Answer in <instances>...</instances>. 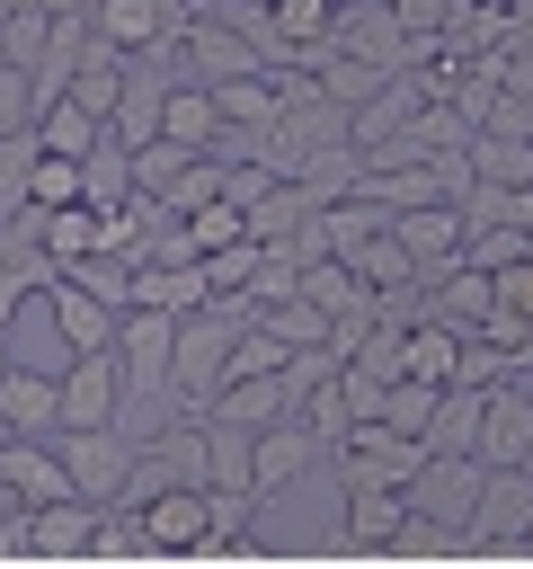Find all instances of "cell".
Wrapping results in <instances>:
<instances>
[{
    "label": "cell",
    "mask_w": 533,
    "mask_h": 569,
    "mask_svg": "<svg viewBox=\"0 0 533 569\" xmlns=\"http://www.w3.org/2000/svg\"><path fill=\"white\" fill-rule=\"evenodd\" d=\"M80 169H89V204H124V196H142V187H133V142H124V133H107Z\"/></svg>",
    "instance_id": "e0dca14e"
},
{
    "label": "cell",
    "mask_w": 533,
    "mask_h": 569,
    "mask_svg": "<svg viewBox=\"0 0 533 569\" xmlns=\"http://www.w3.org/2000/svg\"><path fill=\"white\" fill-rule=\"evenodd\" d=\"M435 400H444V382H418V373H400V382H391V409H382V418H391L400 436H426V427H435Z\"/></svg>",
    "instance_id": "d6986e66"
},
{
    "label": "cell",
    "mask_w": 533,
    "mask_h": 569,
    "mask_svg": "<svg viewBox=\"0 0 533 569\" xmlns=\"http://www.w3.org/2000/svg\"><path fill=\"white\" fill-rule=\"evenodd\" d=\"M36 116H44V80L27 62H9L0 71V133H36Z\"/></svg>",
    "instance_id": "ac0fdd59"
},
{
    "label": "cell",
    "mask_w": 533,
    "mask_h": 569,
    "mask_svg": "<svg viewBox=\"0 0 533 569\" xmlns=\"http://www.w3.org/2000/svg\"><path fill=\"white\" fill-rule=\"evenodd\" d=\"M391 231L409 240V258L435 276V267H453L462 249H471V213H462V196H435V204H409V213H391Z\"/></svg>",
    "instance_id": "8992f818"
},
{
    "label": "cell",
    "mask_w": 533,
    "mask_h": 569,
    "mask_svg": "<svg viewBox=\"0 0 533 569\" xmlns=\"http://www.w3.org/2000/svg\"><path fill=\"white\" fill-rule=\"evenodd\" d=\"M36 293H44V311H53V338H62L71 356H80V347H115V320H124V311H115L98 284H80V276L62 267V276H44Z\"/></svg>",
    "instance_id": "277c9868"
},
{
    "label": "cell",
    "mask_w": 533,
    "mask_h": 569,
    "mask_svg": "<svg viewBox=\"0 0 533 569\" xmlns=\"http://www.w3.org/2000/svg\"><path fill=\"white\" fill-rule=\"evenodd\" d=\"M311 462H329V445H320L302 418H275V427H258V480H249V489L275 498V489H293Z\"/></svg>",
    "instance_id": "ba28073f"
},
{
    "label": "cell",
    "mask_w": 533,
    "mask_h": 569,
    "mask_svg": "<svg viewBox=\"0 0 533 569\" xmlns=\"http://www.w3.org/2000/svg\"><path fill=\"white\" fill-rule=\"evenodd\" d=\"M107 133H115V124H107L98 107H80L71 89H62V98H53L44 116H36V142H44V151H71V160H89V151L107 142Z\"/></svg>",
    "instance_id": "9a60e30c"
},
{
    "label": "cell",
    "mask_w": 533,
    "mask_h": 569,
    "mask_svg": "<svg viewBox=\"0 0 533 569\" xmlns=\"http://www.w3.org/2000/svg\"><path fill=\"white\" fill-rule=\"evenodd\" d=\"M62 427H124V356L80 347L62 365Z\"/></svg>",
    "instance_id": "3957f363"
},
{
    "label": "cell",
    "mask_w": 533,
    "mask_h": 569,
    "mask_svg": "<svg viewBox=\"0 0 533 569\" xmlns=\"http://www.w3.org/2000/svg\"><path fill=\"white\" fill-rule=\"evenodd\" d=\"M480 489H489V462H480V453H426V462H418V480H409V507H418L426 525L462 533V551H471Z\"/></svg>",
    "instance_id": "6da1fadb"
},
{
    "label": "cell",
    "mask_w": 533,
    "mask_h": 569,
    "mask_svg": "<svg viewBox=\"0 0 533 569\" xmlns=\"http://www.w3.org/2000/svg\"><path fill=\"white\" fill-rule=\"evenodd\" d=\"M80 196H89V169H80L71 151H44V142H36V169H27V204H36V213H53V204H80Z\"/></svg>",
    "instance_id": "2e32d148"
},
{
    "label": "cell",
    "mask_w": 533,
    "mask_h": 569,
    "mask_svg": "<svg viewBox=\"0 0 533 569\" xmlns=\"http://www.w3.org/2000/svg\"><path fill=\"white\" fill-rule=\"evenodd\" d=\"M222 89L213 80H169V107H160V133L169 142H187V151H213L222 142Z\"/></svg>",
    "instance_id": "30bf717a"
},
{
    "label": "cell",
    "mask_w": 533,
    "mask_h": 569,
    "mask_svg": "<svg viewBox=\"0 0 533 569\" xmlns=\"http://www.w3.org/2000/svg\"><path fill=\"white\" fill-rule=\"evenodd\" d=\"M142 533H151V551H222V507H213V489H160L142 507Z\"/></svg>",
    "instance_id": "5b68a950"
},
{
    "label": "cell",
    "mask_w": 533,
    "mask_h": 569,
    "mask_svg": "<svg viewBox=\"0 0 533 569\" xmlns=\"http://www.w3.org/2000/svg\"><path fill=\"white\" fill-rule=\"evenodd\" d=\"M0 409H9L18 436H53L62 427V373L53 365H9L0 373Z\"/></svg>",
    "instance_id": "9c48e42d"
},
{
    "label": "cell",
    "mask_w": 533,
    "mask_h": 569,
    "mask_svg": "<svg viewBox=\"0 0 533 569\" xmlns=\"http://www.w3.org/2000/svg\"><path fill=\"white\" fill-rule=\"evenodd\" d=\"M89 18H98V36H107V44H124V53H151V44H169V36H178V18H169L160 0H98Z\"/></svg>",
    "instance_id": "5bb4252c"
},
{
    "label": "cell",
    "mask_w": 533,
    "mask_h": 569,
    "mask_svg": "<svg viewBox=\"0 0 533 569\" xmlns=\"http://www.w3.org/2000/svg\"><path fill=\"white\" fill-rule=\"evenodd\" d=\"M524 542H533V462H489L471 551H524Z\"/></svg>",
    "instance_id": "7a4b0ae2"
},
{
    "label": "cell",
    "mask_w": 533,
    "mask_h": 569,
    "mask_svg": "<svg viewBox=\"0 0 533 569\" xmlns=\"http://www.w3.org/2000/svg\"><path fill=\"white\" fill-rule=\"evenodd\" d=\"M36 249H44L53 267H71V258L107 249V222H98V204L80 196V204H53V213H36Z\"/></svg>",
    "instance_id": "4fadbf2b"
},
{
    "label": "cell",
    "mask_w": 533,
    "mask_h": 569,
    "mask_svg": "<svg viewBox=\"0 0 533 569\" xmlns=\"http://www.w3.org/2000/svg\"><path fill=\"white\" fill-rule=\"evenodd\" d=\"M98 525H107V507H98V498L27 507V542H36V560H98Z\"/></svg>",
    "instance_id": "52a82bcc"
},
{
    "label": "cell",
    "mask_w": 533,
    "mask_h": 569,
    "mask_svg": "<svg viewBox=\"0 0 533 569\" xmlns=\"http://www.w3.org/2000/svg\"><path fill=\"white\" fill-rule=\"evenodd\" d=\"M0 71H9V44H0Z\"/></svg>",
    "instance_id": "ffe728a7"
},
{
    "label": "cell",
    "mask_w": 533,
    "mask_h": 569,
    "mask_svg": "<svg viewBox=\"0 0 533 569\" xmlns=\"http://www.w3.org/2000/svg\"><path fill=\"white\" fill-rule=\"evenodd\" d=\"M489 391H497V382H444L426 445H435V453H480V427H489Z\"/></svg>",
    "instance_id": "7c38bea8"
},
{
    "label": "cell",
    "mask_w": 533,
    "mask_h": 569,
    "mask_svg": "<svg viewBox=\"0 0 533 569\" xmlns=\"http://www.w3.org/2000/svg\"><path fill=\"white\" fill-rule=\"evenodd\" d=\"M409 489H346V551H400Z\"/></svg>",
    "instance_id": "8fae6325"
}]
</instances>
